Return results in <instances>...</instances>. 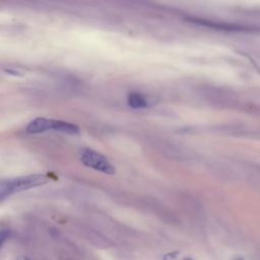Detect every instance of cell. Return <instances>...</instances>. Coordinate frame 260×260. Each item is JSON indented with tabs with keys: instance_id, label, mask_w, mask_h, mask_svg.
<instances>
[{
	"instance_id": "1",
	"label": "cell",
	"mask_w": 260,
	"mask_h": 260,
	"mask_svg": "<svg viewBox=\"0 0 260 260\" xmlns=\"http://www.w3.org/2000/svg\"><path fill=\"white\" fill-rule=\"evenodd\" d=\"M48 181L49 178L47 176L40 174L2 180L0 183V197L3 200L4 197L9 196L15 192H20L23 190L42 186Z\"/></svg>"
},
{
	"instance_id": "2",
	"label": "cell",
	"mask_w": 260,
	"mask_h": 260,
	"mask_svg": "<svg viewBox=\"0 0 260 260\" xmlns=\"http://www.w3.org/2000/svg\"><path fill=\"white\" fill-rule=\"evenodd\" d=\"M79 156L81 162L90 169L108 175L115 174V168L108 160V158L93 149L83 148L81 149Z\"/></svg>"
},
{
	"instance_id": "3",
	"label": "cell",
	"mask_w": 260,
	"mask_h": 260,
	"mask_svg": "<svg viewBox=\"0 0 260 260\" xmlns=\"http://www.w3.org/2000/svg\"><path fill=\"white\" fill-rule=\"evenodd\" d=\"M53 119H47L43 117L36 118L26 127V131L30 134L43 133L48 130H53Z\"/></svg>"
},
{
	"instance_id": "4",
	"label": "cell",
	"mask_w": 260,
	"mask_h": 260,
	"mask_svg": "<svg viewBox=\"0 0 260 260\" xmlns=\"http://www.w3.org/2000/svg\"><path fill=\"white\" fill-rule=\"evenodd\" d=\"M128 105L133 109L146 108L148 106V100L145 95L138 92H131L127 98Z\"/></svg>"
},
{
	"instance_id": "5",
	"label": "cell",
	"mask_w": 260,
	"mask_h": 260,
	"mask_svg": "<svg viewBox=\"0 0 260 260\" xmlns=\"http://www.w3.org/2000/svg\"><path fill=\"white\" fill-rule=\"evenodd\" d=\"M18 260H29L28 258H25V257H22V258H19Z\"/></svg>"
},
{
	"instance_id": "6",
	"label": "cell",
	"mask_w": 260,
	"mask_h": 260,
	"mask_svg": "<svg viewBox=\"0 0 260 260\" xmlns=\"http://www.w3.org/2000/svg\"><path fill=\"white\" fill-rule=\"evenodd\" d=\"M236 260H244V259H243V258H237Z\"/></svg>"
},
{
	"instance_id": "7",
	"label": "cell",
	"mask_w": 260,
	"mask_h": 260,
	"mask_svg": "<svg viewBox=\"0 0 260 260\" xmlns=\"http://www.w3.org/2000/svg\"><path fill=\"white\" fill-rule=\"evenodd\" d=\"M185 260H191V259H185Z\"/></svg>"
}]
</instances>
